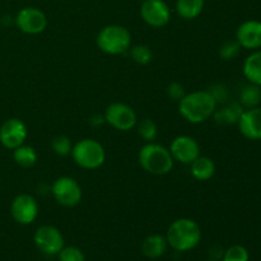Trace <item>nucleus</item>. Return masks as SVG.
Wrapping results in <instances>:
<instances>
[{"label":"nucleus","mask_w":261,"mask_h":261,"mask_svg":"<svg viewBox=\"0 0 261 261\" xmlns=\"http://www.w3.org/2000/svg\"><path fill=\"white\" fill-rule=\"evenodd\" d=\"M217 106L208 91H195L186 93L178 101V112L188 122L201 124L213 116Z\"/></svg>","instance_id":"1"},{"label":"nucleus","mask_w":261,"mask_h":261,"mask_svg":"<svg viewBox=\"0 0 261 261\" xmlns=\"http://www.w3.org/2000/svg\"><path fill=\"white\" fill-rule=\"evenodd\" d=\"M166 240L173 250L185 252L198 246L201 240V229L193 219H176L168 227Z\"/></svg>","instance_id":"2"},{"label":"nucleus","mask_w":261,"mask_h":261,"mask_svg":"<svg viewBox=\"0 0 261 261\" xmlns=\"http://www.w3.org/2000/svg\"><path fill=\"white\" fill-rule=\"evenodd\" d=\"M139 165L150 175L163 176L172 171L173 161L170 149L157 143H147L143 145L138 154Z\"/></svg>","instance_id":"3"},{"label":"nucleus","mask_w":261,"mask_h":261,"mask_svg":"<svg viewBox=\"0 0 261 261\" xmlns=\"http://www.w3.org/2000/svg\"><path fill=\"white\" fill-rule=\"evenodd\" d=\"M96 43L107 55H122L132 47V35L124 25L110 24L99 31Z\"/></svg>","instance_id":"4"},{"label":"nucleus","mask_w":261,"mask_h":261,"mask_svg":"<svg viewBox=\"0 0 261 261\" xmlns=\"http://www.w3.org/2000/svg\"><path fill=\"white\" fill-rule=\"evenodd\" d=\"M71 158L79 167L84 170H97L106 161V152L103 145L96 139L84 138L73 145Z\"/></svg>","instance_id":"5"},{"label":"nucleus","mask_w":261,"mask_h":261,"mask_svg":"<svg viewBox=\"0 0 261 261\" xmlns=\"http://www.w3.org/2000/svg\"><path fill=\"white\" fill-rule=\"evenodd\" d=\"M51 193H53L56 203L66 206V208H73V206L78 205L83 196L78 181L69 176L56 178L51 188Z\"/></svg>","instance_id":"6"},{"label":"nucleus","mask_w":261,"mask_h":261,"mask_svg":"<svg viewBox=\"0 0 261 261\" xmlns=\"http://www.w3.org/2000/svg\"><path fill=\"white\" fill-rule=\"evenodd\" d=\"M105 122L120 132H129L138 124V117L134 110L126 103L114 102L105 110Z\"/></svg>","instance_id":"7"},{"label":"nucleus","mask_w":261,"mask_h":261,"mask_svg":"<svg viewBox=\"0 0 261 261\" xmlns=\"http://www.w3.org/2000/svg\"><path fill=\"white\" fill-rule=\"evenodd\" d=\"M15 24L18 30L27 35L42 33L47 27V17L38 8L25 7L15 15Z\"/></svg>","instance_id":"8"},{"label":"nucleus","mask_w":261,"mask_h":261,"mask_svg":"<svg viewBox=\"0 0 261 261\" xmlns=\"http://www.w3.org/2000/svg\"><path fill=\"white\" fill-rule=\"evenodd\" d=\"M140 17L153 28H162L171 20V9L165 0H144L140 5Z\"/></svg>","instance_id":"9"},{"label":"nucleus","mask_w":261,"mask_h":261,"mask_svg":"<svg viewBox=\"0 0 261 261\" xmlns=\"http://www.w3.org/2000/svg\"><path fill=\"white\" fill-rule=\"evenodd\" d=\"M33 241L37 249L46 255H58L64 247V237L60 229L48 224L36 229Z\"/></svg>","instance_id":"10"},{"label":"nucleus","mask_w":261,"mask_h":261,"mask_svg":"<svg viewBox=\"0 0 261 261\" xmlns=\"http://www.w3.org/2000/svg\"><path fill=\"white\" fill-rule=\"evenodd\" d=\"M10 213L17 223L27 226L33 223L38 216V203L30 194H19L10 205Z\"/></svg>","instance_id":"11"},{"label":"nucleus","mask_w":261,"mask_h":261,"mask_svg":"<svg viewBox=\"0 0 261 261\" xmlns=\"http://www.w3.org/2000/svg\"><path fill=\"white\" fill-rule=\"evenodd\" d=\"M168 149L173 161H177L182 165H191L200 155V145L196 139L189 135L176 137Z\"/></svg>","instance_id":"12"},{"label":"nucleus","mask_w":261,"mask_h":261,"mask_svg":"<svg viewBox=\"0 0 261 261\" xmlns=\"http://www.w3.org/2000/svg\"><path fill=\"white\" fill-rule=\"evenodd\" d=\"M28 137V129L20 119H8L0 126V143L7 149H15L24 144Z\"/></svg>","instance_id":"13"},{"label":"nucleus","mask_w":261,"mask_h":261,"mask_svg":"<svg viewBox=\"0 0 261 261\" xmlns=\"http://www.w3.org/2000/svg\"><path fill=\"white\" fill-rule=\"evenodd\" d=\"M237 42L247 50H257L261 47V22L250 19L240 24L236 32Z\"/></svg>","instance_id":"14"},{"label":"nucleus","mask_w":261,"mask_h":261,"mask_svg":"<svg viewBox=\"0 0 261 261\" xmlns=\"http://www.w3.org/2000/svg\"><path fill=\"white\" fill-rule=\"evenodd\" d=\"M237 125L245 138L250 140H261V107L244 110Z\"/></svg>","instance_id":"15"},{"label":"nucleus","mask_w":261,"mask_h":261,"mask_svg":"<svg viewBox=\"0 0 261 261\" xmlns=\"http://www.w3.org/2000/svg\"><path fill=\"white\" fill-rule=\"evenodd\" d=\"M244 110L240 102H229V103H224L219 109L217 107L212 117L219 125H234L239 122Z\"/></svg>","instance_id":"16"},{"label":"nucleus","mask_w":261,"mask_h":261,"mask_svg":"<svg viewBox=\"0 0 261 261\" xmlns=\"http://www.w3.org/2000/svg\"><path fill=\"white\" fill-rule=\"evenodd\" d=\"M191 175L198 181H208L216 173V165L213 160L205 155H199L190 165Z\"/></svg>","instance_id":"17"},{"label":"nucleus","mask_w":261,"mask_h":261,"mask_svg":"<svg viewBox=\"0 0 261 261\" xmlns=\"http://www.w3.org/2000/svg\"><path fill=\"white\" fill-rule=\"evenodd\" d=\"M167 240L161 234H150L143 241L142 251L144 256L149 259H158L162 256L167 250Z\"/></svg>","instance_id":"18"},{"label":"nucleus","mask_w":261,"mask_h":261,"mask_svg":"<svg viewBox=\"0 0 261 261\" xmlns=\"http://www.w3.org/2000/svg\"><path fill=\"white\" fill-rule=\"evenodd\" d=\"M242 71L250 83L261 87V50H256L247 56L242 66Z\"/></svg>","instance_id":"19"},{"label":"nucleus","mask_w":261,"mask_h":261,"mask_svg":"<svg viewBox=\"0 0 261 261\" xmlns=\"http://www.w3.org/2000/svg\"><path fill=\"white\" fill-rule=\"evenodd\" d=\"M204 9V0H176V12L182 19L198 18Z\"/></svg>","instance_id":"20"},{"label":"nucleus","mask_w":261,"mask_h":261,"mask_svg":"<svg viewBox=\"0 0 261 261\" xmlns=\"http://www.w3.org/2000/svg\"><path fill=\"white\" fill-rule=\"evenodd\" d=\"M13 160L20 167L28 168L36 165L38 155L35 148L31 147V145L22 144L15 148V149H13Z\"/></svg>","instance_id":"21"},{"label":"nucleus","mask_w":261,"mask_h":261,"mask_svg":"<svg viewBox=\"0 0 261 261\" xmlns=\"http://www.w3.org/2000/svg\"><path fill=\"white\" fill-rule=\"evenodd\" d=\"M261 102V87L256 84H247L240 93V103L245 110L257 107Z\"/></svg>","instance_id":"22"},{"label":"nucleus","mask_w":261,"mask_h":261,"mask_svg":"<svg viewBox=\"0 0 261 261\" xmlns=\"http://www.w3.org/2000/svg\"><path fill=\"white\" fill-rule=\"evenodd\" d=\"M137 129L139 137L147 143L154 142L158 135L157 124L152 119H143L137 124Z\"/></svg>","instance_id":"23"},{"label":"nucleus","mask_w":261,"mask_h":261,"mask_svg":"<svg viewBox=\"0 0 261 261\" xmlns=\"http://www.w3.org/2000/svg\"><path fill=\"white\" fill-rule=\"evenodd\" d=\"M130 56L139 65H148L153 59V53L149 46L135 45L130 47Z\"/></svg>","instance_id":"24"},{"label":"nucleus","mask_w":261,"mask_h":261,"mask_svg":"<svg viewBox=\"0 0 261 261\" xmlns=\"http://www.w3.org/2000/svg\"><path fill=\"white\" fill-rule=\"evenodd\" d=\"M51 148H53L55 154L60 155V157H66L71 153L73 144L70 142V138L66 137V135H56L51 140Z\"/></svg>","instance_id":"25"},{"label":"nucleus","mask_w":261,"mask_h":261,"mask_svg":"<svg viewBox=\"0 0 261 261\" xmlns=\"http://www.w3.org/2000/svg\"><path fill=\"white\" fill-rule=\"evenodd\" d=\"M241 48V45L237 42V40L226 41V42L222 43L221 47H219V56H221V59H223V60H233V59H236L237 56L240 55Z\"/></svg>","instance_id":"26"},{"label":"nucleus","mask_w":261,"mask_h":261,"mask_svg":"<svg viewBox=\"0 0 261 261\" xmlns=\"http://www.w3.org/2000/svg\"><path fill=\"white\" fill-rule=\"evenodd\" d=\"M250 254L246 247L241 245H233L223 255V261H249Z\"/></svg>","instance_id":"27"},{"label":"nucleus","mask_w":261,"mask_h":261,"mask_svg":"<svg viewBox=\"0 0 261 261\" xmlns=\"http://www.w3.org/2000/svg\"><path fill=\"white\" fill-rule=\"evenodd\" d=\"M58 255L59 261H86L83 251L75 246L63 247Z\"/></svg>","instance_id":"28"},{"label":"nucleus","mask_w":261,"mask_h":261,"mask_svg":"<svg viewBox=\"0 0 261 261\" xmlns=\"http://www.w3.org/2000/svg\"><path fill=\"white\" fill-rule=\"evenodd\" d=\"M209 92L213 99L216 101L217 105H224L227 103V99H228V89L224 84H214L211 88L206 89Z\"/></svg>","instance_id":"29"},{"label":"nucleus","mask_w":261,"mask_h":261,"mask_svg":"<svg viewBox=\"0 0 261 261\" xmlns=\"http://www.w3.org/2000/svg\"><path fill=\"white\" fill-rule=\"evenodd\" d=\"M166 93H167L168 98H171L172 101L178 102L180 99H182L184 96L186 94L185 87L181 83H178V82H172V83L168 84L167 88H166Z\"/></svg>","instance_id":"30"},{"label":"nucleus","mask_w":261,"mask_h":261,"mask_svg":"<svg viewBox=\"0 0 261 261\" xmlns=\"http://www.w3.org/2000/svg\"><path fill=\"white\" fill-rule=\"evenodd\" d=\"M139 2H144V0H139Z\"/></svg>","instance_id":"31"},{"label":"nucleus","mask_w":261,"mask_h":261,"mask_svg":"<svg viewBox=\"0 0 261 261\" xmlns=\"http://www.w3.org/2000/svg\"><path fill=\"white\" fill-rule=\"evenodd\" d=\"M208 261H216V260H208Z\"/></svg>","instance_id":"32"}]
</instances>
